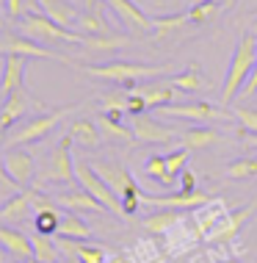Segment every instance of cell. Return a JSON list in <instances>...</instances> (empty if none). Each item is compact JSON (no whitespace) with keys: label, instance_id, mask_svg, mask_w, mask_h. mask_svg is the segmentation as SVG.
Segmentation results:
<instances>
[{"label":"cell","instance_id":"cell-1","mask_svg":"<svg viewBox=\"0 0 257 263\" xmlns=\"http://www.w3.org/2000/svg\"><path fill=\"white\" fill-rule=\"evenodd\" d=\"M257 64V36L254 33H244L232 53L230 69H227V78L221 83V105H230L235 97L241 95V89L246 86L249 75H252Z\"/></svg>","mask_w":257,"mask_h":263},{"label":"cell","instance_id":"cell-2","mask_svg":"<svg viewBox=\"0 0 257 263\" xmlns=\"http://www.w3.org/2000/svg\"><path fill=\"white\" fill-rule=\"evenodd\" d=\"M77 69H83V72L91 75V78H100V81L119 83L125 91H133L139 81H147V78L166 72V67H158V64H133V61H108V64L77 67Z\"/></svg>","mask_w":257,"mask_h":263},{"label":"cell","instance_id":"cell-3","mask_svg":"<svg viewBox=\"0 0 257 263\" xmlns=\"http://www.w3.org/2000/svg\"><path fill=\"white\" fill-rule=\"evenodd\" d=\"M19 33L39 45H53V42H67V45H83L86 47V36L81 31H69V28L58 25L55 20H50L45 11H28L19 20Z\"/></svg>","mask_w":257,"mask_h":263},{"label":"cell","instance_id":"cell-4","mask_svg":"<svg viewBox=\"0 0 257 263\" xmlns=\"http://www.w3.org/2000/svg\"><path fill=\"white\" fill-rule=\"evenodd\" d=\"M72 141L75 139L67 133V136L55 144V150H50L45 166H42V172H39V180L42 183H64V186H72V183L77 180L75 161H72V155H69Z\"/></svg>","mask_w":257,"mask_h":263},{"label":"cell","instance_id":"cell-5","mask_svg":"<svg viewBox=\"0 0 257 263\" xmlns=\"http://www.w3.org/2000/svg\"><path fill=\"white\" fill-rule=\"evenodd\" d=\"M69 111H75V108L72 105H64V108H53L50 114H42V117H36V119H28V122L23 127H17L14 133H6V147H19V144L42 141Z\"/></svg>","mask_w":257,"mask_h":263},{"label":"cell","instance_id":"cell-6","mask_svg":"<svg viewBox=\"0 0 257 263\" xmlns=\"http://www.w3.org/2000/svg\"><path fill=\"white\" fill-rule=\"evenodd\" d=\"M75 175H77V183L89 191L94 200L103 202V208L108 211V213H116V216H122L125 208H122V197L113 191L108 183L100 177L94 169H91V163H86V161H75Z\"/></svg>","mask_w":257,"mask_h":263},{"label":"cell","instance_id":"cell-7","mask_svg":"<svg viewBox=\"0 0 257 263\" xmlns=\"http://www.w3.org/2000/svg\"><path fill=\"white\" fill-rule=\"evenodd\" d=\"M0 55H25V59H47V61H61L67 67H81L67 55H58L55 50H47L39 42L23 36V33H0Z\"/></svg>","mask_w":257,"mask_h":263},{"label":"cell","instance_id":"cell-8","mask_svg":"<svg viewBox=\"0 0 257 263\" xmlns=\"http://www.w3.org/2000/svg\"><path fill=\"white\" fill-rule=\"evenodd\" d=\"M31 111H50V108L45 103H39L36 97L28 91V86L9 95L6 103H3V108H0V136H3L6 130H11V125L17 122V119H23L25 114H31Z\"/></svg>","mask_w":257,"mask_h":263},{"label":"cell","instance_id":"cell-9","mask_svg":"<svg viewBox=\"0 0 257 263\" xmlns=\"http://www.w3.org/2000/svg\"><path fill=\"white\" fill-rule=\"evenodd\" d=\"M163 117H171V119H185V122H196V125H208V122H219L224 119L227 114L219 111L216 105L205 103V100H196V103H169L158 108Z\"/></svg>","mask_w":257,"mask_h":263},{"label":"cell","instance_id":"cell-10","mask_svg":"<svg viewBox=\"0 0 257 263\" xmlns=\"http://www.w3.org/2000/svg\"><path fill=\"white\" fill-rule=\"evenodd\" d=\"M141 202L155 205V208L191 211V208H202V205L213 202V197L205 194V191H177V194H147V191H141Z\"/></svg>","mask_w":257,"mask_h":263},{"label":"cell","instance_id":"cell-11","mask_svg":"<svg viewBox=\"0 0 257 263\" xmlns=\"http://www.w3.org/2000/svg\"><path fill=\"white\" fill-rule=\"evenodd\" d=\"M130 127L135 133V141H141V144H166V141L174 139L177 130H171L166 127L163 122H158L155 117H149V114H133L130 117Z\"/></svg>","mask_w":257,"mask_h":263},{"label":"cell","instance_id":"cell-12","mask_svg":"<svg viewBox=\"0 0 257 263\" xmlns=\"http://www.w3.org/2000/svg\"><path fill=\"white\" fill-rule=\"evenodd\" d=\"M6 161V172L11 175V180L17 186H31L33 183V169H36V161H33L31 150H23V147H9L3 155Z\"/></svg>","mask_w":257,"mask_h":263},{"label":"cell","instance_id":"cell-13","mask_svg":"<svg viewBox=\"0 0 257 263\" xmlns=\"http://www.w3.org/2000/svg\"><path fill=\"white\" fill-rule=\"evenodd\" d=\"M252 213H254V202L252 205H244V208H238V211H232V213H227V216L221 219V224L208 236V244H216V247L230 244V241L238 236V230L244 227V222L252 216Z\"/></svg>","mask_w":257,"mask_h":263},{"label":"cell","instance_id":"cell-14","mask_svg":"<svg viewBox=\"0 0 257 263\" xmlns=\"http://www.w3.org/2000/svg\"><path fill=\"white\" fill-rule=\"evenodd\" d=\"M103 3L116 14L119 23L130 25L133 31H139V33H149V31H152V20H149L147 14L133 3V0H103Z\"/></svg>","mask_w":257,"mask_h":263},{"label":"cell","instance_id":"cell-15","mask_svg":"<svg viewBox=\"0 0 257 263\" xmlns=\"http://www.w3.org/2000/svg\"><path fill=\"white\" fill-rule=\"evenodd\" d=\"M25 67H28L25 55H6L3 59V75H0V95L3 97L25 86Z\"/></svg>","mask_w":257,"mask_h":263},{"label":"cell","instance_id":"cell-16","mask_svg":"<svg viewBox=\"0 0 257 263\" xmlns=\"http://www.w3.org/2000/svg\"><path fill=\"white\" fill-rule=\"evenodd\" d=\"M0 247L9 252V258L14 260H33V241L25 233L14 230V227L0 224Z\"/></svg>","mask_w":257,"mask_h":263},{"label":"cell","instance_id":"cell-17","mask_svg":"<svg viewBox=\"0 0 257 263\" xmlns=\"http://www.w3.org/2000/svg\"><path fill=\"white\" fill-rule=\"evenodd\" d=\"M133 91H139L147 100V108H163V105H169L174 100V86H171V81H139Z\"/></svg>","mask_w":257,"mask_h":263},{"label":"cell","instance_id":"cell-18","mask_svg":"<svg viewBox=\"0 0 257 263\" xmlns=\"http://www.w3.org/2000/svg\"><path fill=\"white\" fill-rule=\"evenodd\" d=\"M91 169H94V172L103 177V180L108 183V186L116 191L119 197H122L125 191L135 183L133 177H130V172H127L125 166H119V163H113V161H91Z\"/></svg>","mask_w":257,"mask_h":263},{"label":"cell","instance_id":"cell-19","mask_svg":"<svg viewBox=\"0 0 257 263\" xmlns=\"http://www.w3.org/2000/svg\"><path fill=\"white\" fill-rule=\"evenodd\" d=\"M53 200L58 202L61 208H67V211H72V213H77V211H83V213H100V211H105L103 202L94 200V197H91L86 189H83V191H75V189L58 191Z\"/></svg>","mask_w":257,"mask_h":263},{"label":"cell","instance_id":"cell-20","mask_svg":"<svg viewBox=\"0 0 257 263\" xmlns=\"http://www.w3.org/2000/svg\"><path fill=\"white\" fill-rule=\"evenodd\" d=\"M33 202H36V191L33 189H25V191H19V194L9 197V200L0 205V211H3L0 222H25Z\"/></svg>","mask_w":257,"mask_h":263},{"label":"cell","instance_id":"cell-21","mask_svg":"<svg viewBox=\"0 0 257 263\" xmlns=\"http://www.w3.org/2000/svg\"><path fill=\"white\" fill-rule=\"evenodd\" d=\"M36 3H39V9L45 11L50 20H55L58 25L69 28V31H75L77 23H81V14L83 11H77L75 6L67 3V0H36Z\"/></svg>","mask_w":257,"mask_h":263},{"label":"cell","instance_id":"cell-22","mask_svg":"<svg viewBox=\"0 0 257 263\" xmlns=\"http://www.w3.org/2000/svg\"><path fill=\"white\" fill-rule=\"evenodd\" d=\"M216 141H219V130H213V127H208V125H194V127L180 130V144L191 153L205 150V147L216 144Z\"/></svg>","mask_w":257,"mask_h":263},{"label":"cell","instance_id":"cell-23","mask_svg":"<svg viewBox=\"0 0 257 263\" xmlns=\"http://www.w3.org/2000/svg\"><path fill=\"white\" fill-rule=\"evenodd\" d=\"M47 197H39L36 194V216H33V227H36L39 236H53V233H58V224H61V213L53 208V205L45 202Z\"/></svg>","mask_w":257,"mask_h":263},{"label":"cell","instance_id":"cell-24","mask_svg":"<svg viewBox=\"0 0 257 263\" xmlns=\"http://www.w3.org/2000/svg\"><path fill=\"white\" fill-rule=\"evenodd\" d=\"M177 222H180V211L174 208H158L155 213H149V216L144 219V227L149 233H169L174 230Z\"/></svg>","mask_w":257,"mask_h":263},{"label":"cell","instance_id":"cell-25","mask_svg":"<svg viewBox=\"0 0 257 263\" xmlns=\"http://www.w3.org/2000/svg\"><path fill=\"white\" fill-rule=\"evenodd\" d=\"M97 127H100V130H103L108 139H119V141H125V144L135 141L133 127H125L122 119H113V117H108V114H103V111L97 114Z\"/></svg>","mask_w":257,"mask_h":263},{"label":"cell","instance_id":"cell-26","mask_svg":"<svg viewBox=\"0 0 257 263\" xmlns=\"http://www.w3.org/2000/svg\"><path fill=\"white\" fill-rule=\"evenodd\" d=\"M55 236L61 238H72V241H81V238H91V227L83 222L77 213L69 211L67 216H61V224H58V233Z\"/></svg>","mask_w":257,"mask_h":263},{"label":"cell","instance_id":"cell-27","mask_svg":"<svg viewBox=\"0 0 257 263\" xmlns=\"http://www.w3.org/2000/svg\"><path fill=\"white\" fill-rule=\"evenodd\" d=\"M100 127H97V122H91V119H77V122H72L69 125V136H72L77 144H86V147H97L100 144Z\"/></svg>","mask_w":257,"mask_h":263},{"label":"cell","instance_id":"cell-28","mask_svg":"<svg viewBox=\"0 0 257 263\" xmlns=\"http://www.w3.org/2000/svg\"><path fill=\"white\" fill-rule=\"evenodd\" d=\"M191 23V17H188V11H183V14H169V17H155L152 20V33L158 39H166L171 36V33H177L180 28H185Z\"/></svg>","mask_w":257,"mask_h":263},{"label":"cell","instance_id":"cell-29","mask_svg":"<svg viewBox=\"0 0 257 263\" xmlns=\"http://www.w3.org/2000/svg\"><path fill=\"white\" fill-rule=\"evenodd\" d=\"M77 31H81L83 36H105V33H113L111 25L105 23L103 11H83L81 23H77Z\"/></svg>","mask_w":257,"mask_h":263},{"label":"cell","instance_id":"cell-30","mask_svg":"<svg viewBox=\"0 0 257 263\" xmlns=\"http://www.w3.org/2000/svg\"><path fill=\"white\" fill-rule=\"evenodd\" d=\"M171 86L174 89H180V91H185V95H194V91H199L205 86V78H202V69L196 67V64H191L185 72H180V75H174L171 78Z\"/></svg>","mask_w":257,"mask_h":263},{"label":"cell","instance_id":"cell-31","mask_svg":"<svg viewBox=\"0 0 257 263\" xmlns=\"http://www.w3.org/2000/svg\"><path fill=\"white\" fill-rule=\"evenodd\" d=\"M33 241V260L36 263H58V241H53V236H36Z\"/></svg>","mask_w":257,"mask_h":263},{"label":"cell","instance_id":"cell-32","mask_svg":"<svg viewBox=\"0 0 257 263\" xmlns=\"http://www.w3.org/2000/svg\"><path fill=\"white\" fill-rule=\"evenodd\" d=\"M144 172L152 177L155 183H163V186H171L174 177H171L169 166H166V155H149L147 163H144Z\"/></svg>","mask_w":257,"mask_h":263},{"label":"cell","instance_id":"cell-33","mask_svg":"<svg viewBox=\"0 0 257 263\" xmlns=\"http://www.w3.org/2000/svg\"><path fill=\"white\" fill-rule=\"evenodd\" d=\"M100 105H103V114H108L113 119H122V114H127V91L119 95V91H105L100 97Z\"/></svg>","mask_w":257,"mask_h":263},{"label":"cell","instance_id":"cell-34","mask_svg":"<svg viewBox=\"0 0 257 263\" xmlns=\"http://www.w3.org/2000/svg\"><path fill=\"white\" fill-rule=\"evenodd\" d=\"M130 45L127 36H119V33H105V36H86V47L89 50H116V47Z\"/></svg>","mask_w":257,"mask_h":263},{"label":"cell","instance_id":"cell-35","mask_svg":"<svg viewBox=\"0 0 257 263\" xmlns=\"http://www.w3.org/2000/svg\"><path fill=\"white\" fill-rule=\"evenodd\" d=\"M227 177L232 180H252L257 177V158H238L227 166Z\"/></svg>","mask_w":257,"mask_h":263},{"label":"cell","instance_id":"cell-36","mask_svg":"<svg viewBox=\"0 0 257 263\" xmlns=\"http://www.w3.org/2000/svg\"><path fill=\"white\" fill-rule=\"evenodd\" d=\"M216 11H219V0H196L188 9V17L194 25H202V23H208V20L216 17Z\"/></svg>","mask_w":257,"mask_h":263},{"label":"cell","instance_id":"cell-37","mask_svg":"<svg viewBox=\"0 0 257 263\" xmlns=\"http://www.w3.org/2000/svg\"><path fill=\"white\" fill-rule=\"evenodd\" d=\"M188 161H191V150H185V147L166 155V166H169V172H171L174 180H180V175L188 169Z\"/></svg>","mask_w":257,"mask_h":263},{"label":"cell","instance_id":"cell-38","mask_svg":"<svg viewBox=\"0 0 257 263\" xmlns=\"http://www.w3.org/2000/svg\"><path fill=\"white\" fill-rule=\"evenodd\" d=\"M235 117L241 122V130L257 133V108H235Z\"/></svg>","mask_w":257,"mask_h":263},{"label":"cell","instance_id":"cell-39","mask_svg":"<svg viewBox=\"0 0 257 263\" xmlns=\"http://www.w3.org/2000/svg\"><path fill=\"white\" fill-rule=\"evenodd\" d=\"M139 205H141V189L133 183V186H130V189H127L125 194H122V208H125L127 216H130V213L139 211Z\"/></svg>","mask_w":257,"mask_h":263},{"label":"cell","instance_id":"cell-40","mask_svg":"<svg viewBox=\"0 0 257 263\" xmlns=\"http://www.w3.org/2000/svg\"><path fill=\"white\" fill-rule=\"evenodd\" d=\"M6 14H9L11 20H23L28 14V0H6Z\"/></svg>","mask_w":257,"mask_h":263},{"label":"cell","instance_id":"cell-41","mask_svg":"<svg viewBox=\"0 0 257 263\" xmlns=\"http://www.w3.org/2000/svg\"><path fill=\"white\" fill-rule=\"evenodd\" d=\"M147 111V100L139 95V91H127V114H144Z\"/></svg>","mask_w":257,"mask_h":263},{"label":"cell","instance_id":"cell-42","mask_svg":"<svg viewBox=\"0 0 257 263\" xmlns=\"http://www.w3.org/2000/svg\"><path fill=\"white\" fill-rule=\"evenodd\" d=\"M252 95H257V64H254V69H252V75H249V81H246V86L241 89V97L244 100H249Z\"/></svg>","mask_w":257,"mask_h":263},{"label":"cell","instance_id":"cell-43","mask_svg":"<svg viewBox=\"0 0 257 263\" xmlns=\"http://www.w3.org/2000/svg\"><path fill=\"white\" fill-rule=\"evenodd\" d=\"M180 191H196V175L191 169H185L180 175Z\"/></svg>","mask_w":257,"mask_h":263},{"label":"cell","instance_id":"cell-44","mask_svg":"<svg viewBox=\"0 0 257 263\" xmlns=\"http://www.w3.org/2000/svg\"><path fill=\"white\" fill-rule=\"evenodd\" d=\"M14 186H17V183H14L11 175L6 172V161H3V155H0V189H3V191H11Z\"/></svg>","mask_w":257,"mask_h":263},{"label":"cell","instance_id":"cell-45","mask_svg":"<svg viewBox=\"0 0 257 263\" xmlns=\"http://www.w3.org/2000/svg\"><path fill=\"white\" fill-rule=\"evenodd\" d=\"M241 133H244V141H246V144L257 150V133H246V130H241Z\"/></svg>","mask_w":257,"mask_h":263},{"label":"cell","instance_id":"cell-46","mask_svg":"<svg viewBox=\"0 0 257 263\" xmlns=\"http://www.w3.org/2000/svg\"><path fill=\"white\" fill-rule=\"evenodd\" d=\"M105 263H130V260H127V258H119V255H116V258H111V260H105Z\"/></svg>","mask_w":257,"mask_h":263},{"label":"cell","instance_id":"cell-47","mask_svg":"<svg viewBox=\"0 0 257 263\" xmlns=\"http://www.w3.org/2000/svg\"><path fill=\"white\" fill-rule=\"evenodd\" d=\"M0 263H9V252H0Z\"/></svg>","mask_w":257,"mask_h":263},{"label":"cell","instance_id":"cell-48","mask_svg":"<svg viewBox=\"0 0 257 263\" xmlns=\"http://www.w3.org/2000/svg\"><path fill=\"white\" fill-rule=\"evenodd\" d=\"M249 33H254V36H257V17L252 20V31H249Z\"/></svg>","mask_w":257,"mask_h":263},{"label":"cell","instance_id":"cell-49","mask_svg":"<svg viewBox=\"0 0 257 263\" xmlns=\"http://www.w3.org/2000/svg\"><path fill=\"white\" fill-rule=\"evenodd\" d=\"M221 263H241V260H235V258H227V260H221Z\"/></svg>","mask_w":257,"mask_h":263},{"label":"cell","instance_id":"cell-50","mask_svg":"<svg viewBox=\"0 0 257 263\" xmlns=\"http://www.w3.org/2000/svg\"><path fill=\"white\" fill-rule=\"evenodd\" d=\"M0 216H3V211H0Z\"/></svg>","mask_w":257,"mask_h":263},{"label":"cell","instance_id":"cell-51","mask_svg":"<svg viewBox=\"0 0 257 263\" xmlns=\"http://www.w3.org/2000/svg\"><path fill=\"white\" fill-rule=\"evenodd\" d=\"M0 3H6V0H0Z\"/></svg>","mask_w":257,"mask_h":263}]
</instances>
